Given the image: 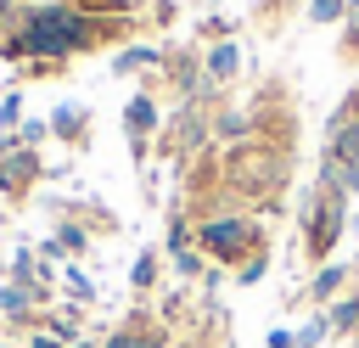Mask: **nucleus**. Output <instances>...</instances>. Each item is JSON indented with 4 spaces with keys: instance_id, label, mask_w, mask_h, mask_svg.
<instances>
[{
    "instance_id": "obj_1",
    "label": "nucleus",
    "mask_w": 359,
    "mask_h": 348,
    "mask_svg": "<svg viewBox=\"0 0 359 348\" xmlns=\"http://www.w3.org/2000/svg\"><path fill=\"white\" fill-rule=\"evenodd\" d=\"M79 45H90V22L79 11H67V6L34 11V22L17 34V51H34V56H67Z\"/></svg>"
},
{
    "instance_id": "obj_2",
    "label": "nucleus",
    "mask_w": 359,
    "mask_h": 348,
    "mask_svg": "<svg viewBox=\"0 0 359 348\" xmlns=\"http://www.w3.org/2000/svg\"><path fill=\"white\" fill-rule=\"evenodd\" d=\"M342 230H348V196L314 180V196H309V208H303V247H309V258L325 264Z\"/></svg>"
},
{
    "instance_id": "obj_3",
    "label": "nucleus",
    "mask_w": 359,
    "mask_h": 348,
    "mask_svg": "<svg viewBox=\"0 0 359 348\" xmlns=\"http://www.w3.org/2000/svg\"><path fill=\"white\" fill-rule=\"evenodd\" d=\"M196 241H202L213 258H224V264H230V258H241V253H258V241H264V236H258V225H252V219H236V213H230V219H208V225L196 230Z\"/></svg>"
},
{
    "instance_id": "obj_4",
    "label": "nucleus",
    "mask_w": 359,
    "mask_h": 348,
    "mask_svg": "<svg viewBox=\"0 0 359 348\" xmlns=\"http://www.w3.org/2000/svg\"><path fill=\"white\" fill-rule=\"evenodd\" d=\"M348 275H353L348 264H325V269L314 275V286H309V297H314V303H331V297H337V292L348 286Z\"/></svg>"
},
{
    "instance_id": "obj_5",
    "label": "nucleus",
    "mask_w": 359,
    "mask_h": 348,
    "mask_svg": "<svg viewBox=\"0 0 359 348\" xmlns=\"http://www.w3.org/2000/svg\"><path fill=\"white\" fill-rule=\"evenodd\" d=\"M325 320H331V331H337V337H348V331H359V292H348V297H337V303L325 309Z\"/></svg>"
},
{
    "instance_id": "obj_6",
    "label": "nucleus",
    "mask_w": 359,
    "mask_h": 348,
    "mask_svg": "<svg viewBox=\"0 0 359 348\" xmlns=\"http://www.w3.org/2000/svg\"><path fill=\"white\" fill-rule=\"evenodd\" d=\"M325 157L359 163V118H353V123H342V129H331V140H325Z\"/></svg>"
},
{
    "instance_id": "obj_7",
    "label": "nucleus",
    "mask_w": 359,
    "mask_h": 348,
    "mask_svg": "<svg viewBox=\"0 0 359 348\" xmlns=\"http://www.w3.org/2000/svg\"><path fill=\"white\" fill-rule=\"evenodd\" d=\"M123 123H129V135L140 140V135L157 123V107H151V95H135V101H129V112H123Z\"/></svg>"
},
{
    "instance_id": "obj_8",
    "label": "nucleus",
    "mask_w": 359,
    "mask_h": 348,
    "mask_svg": "<svg viewBox=\"0 0 359 348\" xmlns=\"http://www.w3.org/2000/svg\"><path fill=\"white\" fill-rule=\"evenodd\" d=\"M325 331H331V320H325V314H314V320H303V326L292 331V348H320V342H325Z\"/></svg>"
},
{
    "instance_id": "obj_9",
    "label": "nucleus",
    "mask_w": 359,
    "mask_h": 348,
    "mask_svg": "<svg viewBox=\"0 0 359 348\" xmlns=\"http://www.w3.org/2000/svg\"><path fill=\"white\" fill-rule=\"evenodd\" d=\"M236 67H241V56H236V45H213V51H208V73H213V79H230Z\"/></svg>"
},
{
    "instance_id": "obj_10",
    "label": "nucleus",
    "mask_w": 359,
    "mask_h": 348,
    "mask_svg": "<svg viewBox=\"0 0 359 348\" xmlns=\"http://www.w3.org/2000/svg\"><path fill=\"white\" fill-rule=\"evenodd\" d=\"M309 17L314 22H342L348 17V0H309Z\"/></svg>"
},
{
    "instance_id": "obj_11",
    "label": "nucleus",
    "mask_w": 359,
    "mask_h": 348,
    "mask_svg": "<svg viewBox=\"0 0 359 348\" xmlns=\"http://www.w3.org/2000/svg\"><path fill=\"white\" fill-rule=\"evenodd\" d=\"M129 281H135V286H151V281H157V253H140V258H135V275H129Z\"/></svg>"
},
{
    "instance_id": "obj_12",
    "label": "nucleus",
    "mask_w": 359,
    "mask_h": 348,
    "mask_svg": "<svg viewBox=\"0 0 359 348\" xmlns=\"http://www.w3.org/2000/svg\"><path fill=\"white\" fill-rule=\"evenodd\" d=\"M146 62H157V51H123L112 67H118V73H129V67H146Z\"/></svg>"
},
{
    "instance_id": "obj_13",
    "label": "nucleus",
    "mask_w": 359,
    "mask_h": 348,
    "mask_svg": "<svg viewBox=\"0 0 359 348\" xmlns=\"http://www.w3.org/2000/svg\"><path fill=\"white\" fill-rule=\"evenodd\" d=\"M112 348H157V337H146V331H118Z\"/></svg>"
},
{
    "instance_id": "obj_14",
    "label": "nucleus",
    "mask_w": 359,
    "mask_h": 348,
    "mask_svg": "<svg viewBox=\"0 0 359 348\" xmlns=\"http://www.w3.org/2000/svg\"><path fill=\"white\" fill-rule=\"evenodd\" d=\"M22 303H28V292H17V286H6V292H0V309H11V314H17Z\"/></svg>"
},
{
    "instance_id": "obj_15",
    "label": "nucleus",
    "mask_w": 359,
    "mask_h": 348,
    "mask_svg": "<svg viewBox=\"0 0 359 348\" xmlns=\"http://www.w3.org/2000/svg\"><path fill=\"white\" fill-rule=\"evenodd\" d=\"M174 264H180V275H196V269H202V258H196V253H174Z\"/></svg>"
},
{
    "instance_id": "obj_16",
    "label": "nucleus",
    "mask_w": 359,
    "mask_h": 348,
    "mask_svg": "<svg viewBox=\"0 0 359 348\" xmlns=\"http://www.w3.org/2000/svg\"><path fill=\"white\" fill-rule=\"evenodd\" d=\"M258 275H264V253H252V258H247V269H241V281H247V286H252V281H258Z\"/></svg>"
},
{
    "instance_id": "obj_17",
    "label": "nucleus",
    "mask_w": 359,
    "mask_h": 348,
    "mask_svg": "<svg viewBox=\"0 0 359 348\" xmlns=\"http://www.w3.org/2000/svg\"><path fill=\"white\" fill-rule=\"evenodd\" d=\"M264 348H292V331H269V342Z\"/></svg>"
},
{
    "instance_id": "obj_18",
    "label": "nucleus",
    "mask_w": 359,
    "mask_h": 348,
    "mask_svg": "<svg viewBox=\"0 0 359 348\" xmlns=\"http://www.w3.org/2000/svg\"><path fill=\"white\" fill-rule=\"evenodd\" d=\"M34 348H62V342H56V337H39V342H34Z\"/></svg>"
},
{
    "instance_id": "obj_19",
    "label": "nucleus",
    "mask_w": 359,
    "mask_h": 348,
    "mask_svg": "<svg viewBox=\"0 0 359 348\" xmlns=\"http://www.w3.org/2000/svg\"><path fill=\"white\" fill-rule=\"evenodd\" d=\"M107 6H118V11H123V6H135V0H107Z\"/></svg>"
}]
</instances>
